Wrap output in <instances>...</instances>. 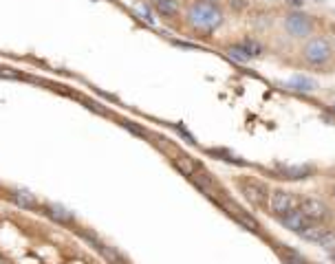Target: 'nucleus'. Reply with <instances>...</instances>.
<instances>
[{
    "instance_id": "nucleus-1",
    "label": "nucleus",
    "mask_w": 335,
    "mask_h": 264,
    "mask_svg": "<svg viewBox=\"0 0 335 264\" xmlns=\"http://www.w3.org/2000/svg\"><path fill=\"white\" fill-rule=\"evenodd\" d=\"M185 22L199 33H214L225 24V11L220 5L207 3V0H192L185 7Z\"/></svg>"
},
{
    "instance_id": "nucleus-2",
    "label": "nucleus",
    "mask_w": 335,
    "mask_h": 264,
    "mask_svg": "<svg viewBox=\"0 0 335 264\" xmlns=\"http://www.w3.org/2000/svg\"><path fill=\"white\" fill-rule=\"evenodd\" d=\"M333 55H335V46L331 40L324 36H311L309 40H304L302 49H300L302 62L309 66H316V69L326 66L333 59Z\"/></svg>"
},
{
    "instance_id": "nucleus-3",
    "label": "nucleus",
    "mask_w": 335,
    "mask_h": 264,
    "mask_svg": "<svg viewBox=\"0 0 335 264\" xmlns=\"http://www.w3.org/2000/svg\"><path fill=\"white\" fill-rule=\"evenodd\" d=\"M283 29L287 36L296 40H309L311 36H316V20H313V16L293 9L283 16Z\"/></svg>"
},
{
    "instance_id": "nucleus-4",
    "label": "nucleus",
    "mask_w": 335,
    "mask_h": 264,
    "mask_svg": "<svg viewBox=\"0 0 335 264\" xmlns=\"http://www.w3.org/2000/svg\"><path fill=\"white\" fill-rule=\"evenodd\" d=\"M298 201L300 198H296V194H291V191L273 189L269 191V198H267V209H269L273 218H283L285 214H289L291 209L298 207Z\"/></svg>"
},
{
    "instance_id": "nucleus-5",
    "label": "nucleus",
    "mask_w": 335,
    "mask_h": 264,
    "mask_svg": "<svg viewBox=\"0 0 335 264\" xmlns=\"http://www.w3.org/2000/svg\"><path fill=\"white\" fill-rule=\"evenodd\" d=\"M298 207L302 209L304 214L311 218V220H316V222H326V220H331V218H333L331 207H329V205H326L324 201L316 198V196H304V198H300V201H298Z\"/></svg>"
},
{
    "instance_id": "nucleus-6",
    "label": "nucleus",
    "mask_w": 335,
    "mask_h": 264,
    "mask_svg": "<svg viewBox=\"0 0 335 264\" xmlns=\"http://www.w3.org/2000/svg\"><path fill=\"white\" fill-rule=\"evenodd\" d=\"M240 194H243L252 205H265L267 198H269V191L260 181H254V178H245V181L238 183Z\"/></svg>"
},
{
    "instance_id": "nucleus-7",
    "label": "nucleus",
    "mask_w": 335,
    "mask_h": 264,
    "mask_svg": "<svg viewBox=\"0 0 335 264\" xmlns=\"http://www.w3.org/2000/svg\"><path fill=\"white\" fill-rule=\"evenodd\" d=\"M278 220H280V224H283V227L285 229H289V231H293V234H300V231H304L306 227H309V224L311 222H316V220H311V218L309 216H306L304 214V211L302 209H300V207H296V209H291L289 211V214H285L283 218H278Z\"/></svg>"
},
{
    "instance_id": "nucleus-8",
    "label": "nucleus",
    "mask_w": 335,
    "mask_h": 264,
    "mask_svg": "<svg viewBox=\"0 0 335 264\" xmlns=\"http://www.w3.org/2000/svg\"><path fill=\"white\" fill-rule=\"evenodd\" d=\"M276 172H280V176L289 181H300V178L311 176L313 165H278Z\"/></svg>"
},
{
    "instance_id": "nucleus-9",
    "label": "nucleus",
    "mask_w": 335,
    "mask_h": 264,
    "mask_svg": "<svg viewBox=\"0 0 335 264\" xmlns=\"http://www.w3.org/2000/svg\"><path fill=\"white\" fill-rule=\"evenodd\" d=\"M287 86L296 92H316L318 90V82L306 75H293L287 79Z\"/></svg>"
},
{
    "instance_id": "nucleus-10",
    "label": "nucleus",
    "mask_w": 335,
    "mask_h": 264,
    "mask_svg": "<svg viewBox=\"0 0 335 264\" xmlns=\"http://www.w3.org/2000/svg\"><path fill=\"white\" fill-rule=\"evenodd\" d=\"M326 231H329V227H326L324 222H311L309 227H306L304 231H300V238H302V240H306V242H320L322 240V238L326 236Z\"/></svg>"
},
{
    "instance_id": "nucleus-11",
    "label": "nucleus",
    "mask_w": 335,
    "mask_h": 264,
    "mask_svg": "<svg viewBox=\"0 0 335 264\" xmlns=\"http://www.w3.org/2000/svg\"><path fill=\"white\" fill-rule=\"evenodd\" d=\"M227 207L232 209L230 214H232L234 218H236V222H240V224H243V227H245L247 231H252V234H260V224H258L256 220H254V218H252L249 214H245L243 209L234 207V205H227Z\"/></svg>"
},
{
    "instance_id": "nucleus-12",
    "label": "nucleus",
    "mask_w": 335,
    "mask_h": 264,
    "mask_svg": "<svg viewBox=\"0 0 335 264\" xmlns=\"http://www.w3.org/2000/svg\"><path fill=\"white\" fill-rule=\"evenodd\" d=\"M155 9L161 13L163 18H177L181 11V3L179 0H152Z\"/></svg>"
},
{
    "instance_id": "nucleus-13",
    "label": "nucleus",
    "mask_w": 335,
    "mask_h": 264,
    "mask_svg": "<svg viewBox=\"0 0 335 264\" xmlns=\"http://www.w3.org/2000/svg\"><path fill=\"white\" fill-rule=\"evenodd\" d=\"M174 165H177V170H179V172H183V174H185L187 178H192V176L201 170V168H199V163L194 161L192 156H185V154L174 156Z\"/></svg>"
},
{
    "instance_id": "nucleus-14",
    "label": "nucleus",
    "mask_w": 335,
    "mask_h": 264,
    "mask_svg": "<svg viewBox=\"0 0 335 264\" xmlns=\"http://www.w3.org/2000/svg\"><path fill=\"white\" fill-rule=\"evenodd\" d=\"M11 201L16 203L18 207H22V209H36L38 207L36 196L29 194V191H24V189H13L11 191Z\"/></svg>"
},
{
    "instance_id": "nucleus-15",
    "label": "nucleus",
    "mask_w": 335,
    "mask_h": 264,
    "mask_svg": "<svg viewBox=\"0 0 335 264\" xmlns=\"http://www.w3.org/2000/svg\"><path fill=\"white\" fill-rule=\"evenodd\" d=\"M46 214L62 224H73V220H75V216H73L69 209H64L62 205H46Z\"/></svg>"
},
{
    "instance_id": "nucleus-16",
    "label": "nucleus",
    "mask_w": 335,
    "mask_h": 264,
    "mask_svg": "<svg viewBox=\"0 0 335 264\" xmlns=\"http://www.w3.org/2000/svg\"><path fill=\"white\" fill-rule=\"evenodd\" d=\"M238 44H240V46H243V49L247 51V55H249L252 59L263 55V44H260L256 38H243Z\"/></svg>"
},
{
    "instance_id": "nucleus-17",
    "label": "nucleus",
    "mask_w": 335,
    "mask_h": 264,
    "mask_svg": "<svg viewBox=\"0 0 335 264\" xmlns=\"http://www.w3.org/2000/svg\"><path fill=\"white\" fill-rule=\"evenodd\" d=\"M225 53H227V57H232L234 62H238V64H247V62H252V57L247 55V51H245L240 44H230V46L225 49Z\"/></svg>"
},
{
    "instance_id": "nucleus-18",
    "label": "nucleus",
    "mask_w": 335,
    "mask_h": 264,
    "mask_svg": "<svg viewBox=\"0 0 335 264\" xmlns=\"http://www.w3.org/2000/svg\"><path fill=\"white\" fill-rule=\"evenodd\" d=\"M97 251H99V253H102L104 257H106V260H108V262H113V264H126L124 262V257L122 255H119L117 253V251L115 249H110V247H106V244H102V242H99L97 244V247H95Z\"/></svg>"
},
{
    "instance_id": "nucleus-19",
    "label": "nucleus",
    "mask_w": 335,
    "mask_h": 264,
    "mask_svg": "<svg viewBox=\"0 0 335 264\" xmlns=\"http://www.w3.org/2000/svg\"><path fill=\"white\" fill-rule=\"evenodd\" d=\"M225 5L232 13H243L249 7V0H225Z\"/></svg>"
},
{
    "instance_id": "nucleus-20",
    "label": "nucleus",
    "mask_w": 335,
    "mask_h": 264,
    "mask_svg": "<svg viewBox=\"0 0 335 264\" xmlns=\"http://www.w3.org/2000/svg\"><path fill=\"white\" fill-rule=\"evenodd\" d=\"M318 244H320V247H322V249L326 251V253H329V251H335V231H333V229H329V231H326V236H324V238H322V240H320Z\"/></svg>"
},
{
    "instance_id": "nucleus-21",
    "label": "nucleus",
    "mask_w": 335,
    "mask_h": 264,
    "mask_svg": "<svg viewBox=\"0 0 335 264\" xmlns=\"http://www.w3.org/2000/svg\"><path fill=\"white\" fill-rule=\"evenodd\" d=\"M280 257H283L285 264H306L304 257H300L298 253H293V251H283V253H280Z\"/></svg>"
},
{
    "instance_id": "nucleus-22",
    "label": "nucleus",
    "mask_w": 335,
    "mask_h": 264,
    "mask_svg": "<svg viewBox=\"0 0 335 264\" xmlns=\"http://www.w3.org/2000/svg\"><path fill=\"white\" fill-rule=\"evenodd\" d=\"M137 13L142 16L146 22H150V24H155V16H152V11H150V7L148 5H142V7H137Z\"/></svg>"
},
{
    "instance_id": "nucleus-23",
    "label": "nucleus",
    "mask_w": 335,
    "mask_h": 264,
    "mask_svg": "<svg viewBox=\"0 0 335 264\" xmlns=\"http://www.w3.org/2000/svg\"><path fill=\"white\" fill-rule=\"evenodd\" d=\"M124 125H126V128H128L130 132H135V135H139V137H146V130H144V128H139V125L130 123V121H124Z\"/></svg>"
},
{
    "instance_id": "nucleus-24",
    "label": "nucleus",
    "mask_w": 335,
    "mask_h": 264,
    "mask_svg": "<svg viewBox=\"0 0 335 264\" xmlns=\"http://www.w3.org/2000/svg\"><path fill=\"white\" fill-rule=\"evenodd\" d=\"M285 3H287V5H289V7H291V9H300V7H302V5L306 3V0H285Z\"/></svg>"
},
{
    "instance_id": "nucleus-25",
    "label": "nucleus",
    "mask_w": 335,
    "mask_h": 264,
    "mask_svg": "<svg viewBox=\"0 0 335 264\" xmlns=\"http://www.w3.org/2000/svg\"><path fill=\"white\" fill-rule=\"evenodd\" d=\"M326 255H329V262H331V264H335V251H329V253H326Z\"/></svg>"
},
{
    "instance_id": "nucleus-26",
    "label": "nucleus",
    "mask_w": 335,
    "mask_h": 264,
    "mask_svg": "<svg viewBox=\"0 0 335 264\" xmlns=\"http://www.w3.org/2000/svg\"><path fill=\"white\" fill-rule=\"evenodd\" d=\"M207 3H214V5H220V3H225V0H207Z\"/></svg>"
},
{
    "instance_id": "nucleus-27",
    "label": "nucleus",
    "mask_w": 335,
    "mask_h": 264,
    "mask_svg": "<svg viewBox=\"0 0 335 264\" xmlns=\"http://www.w3.org/2000/svg\"><path fill=\"white\" fill-rule=\"evenodd\" d=\"M331 198H333V201H335V185H333V187H331Z\"/></svg>"
},
{
    "instance_id": "nucleus-28",
    "label": "nucleus",
    "mask_w": 335,
    "mask_h": 264,
    "mask_svg": "<svg viewBox=\"0 0 335 264\" xmlns=\"http://www.w3.org/2000/svg\"><path fill=\"white\" fill-rule=\"evenodd\" d=\"M267 3H276V0H267Z\"/></svg>"
},
{
    "instance_id": "nucleus-29",
    "label": "nucleus",
    "mask_w": 335,
    "mask_h": 264,
    "mask_svg": "<svg viewBox=\"0 0 335 264\" xmlns=\"http://www.w3.org/2000/svg\"><path fill=\"white\" fill-rule=\"evenodd\" d=\"M333 46H335V42H333Z\"/></svg>"
}]
</instances>
